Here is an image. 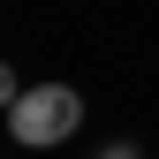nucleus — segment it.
I'll return each mask as SVG.
<instances>
[{"mask_svg": "<svg viewBox=\"0 0 159 159\" xmlns=\"http://www.w3.org/2000/svg\"><path fill=\"white\" fill-rule=\"evenodd\" d=\"M76 129H84V91H68V84H30L23 98H8V136L23 152H53Z\"/></svg>", "mask_w": 159, "mask_h": 159, "instance_id": "1", "label": "nucleus"}, {"mask_svg": "<svg viewBox=\"0 0 159 159\" xmlns=\"http://www.w3.org/2000/svg\"><path fill=\"white\" fill-rule=\"evenodd\" d=\"M98 159H144V152H136L129 136H121V144H106V152H98Z\"/></svg>", "mask_w": 159, "mask_h": 159, "instance_id": "2", "label": "nucleus"}]
</instances>
